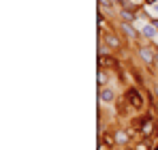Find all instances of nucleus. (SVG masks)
<instances>
[{"label": "nucleus", "mask_w": 158, "mask_h": 150, "mask_svg": "<svg viewBox=\"0 0 158 150\" xmlns=\"http://www.w3.org/2000/svg\"><path fill=\"white\" fill-rule=\"evenodd\" d=\"M122 30H124V34H128L131 39H135V37H137V32H135V28H133L131 24H122Z\"/></svg>", "instance_id": "6"}, {"label": "nucleus", "mask_w": 158, "mask_h": 150, "mask_svg": "<svg viewBox=\"0 0 158 150\" xmlns=\"http://www.w3.org/2000/svg\"><path fill=\"white\" fill-rule=\"evenodd\" d=\"M105 43H107V45H111V47H120V39L115 37V34H107Z\"/></svg>", "instance_id": "5"}, {"label": "nucleus", "mask_w": 158, "mask_h": 150, "mask_svg": "<svg viewBox=\"0 0 158 150\" xmlns=\"http://www.w3.org/2000/svg\"><path fill=\"white\" fill-rule=\"evenodd\" d=\"M98 26H100V30L105 28V20H103V15H98Z\"/></svg>", "instance_id": "11"}, {"label": "nucleus", "mask_w": 158, "mask_h": 150, "mask_svg": "<svg viewBox=\"0 0 158 150\" xmlns=\"http://www.w3.org/2000/svg\"><path fill=\"white\" fill-rule=\"evenodd\" d=\"M107 64H111V67H113L115 64V58H109V56H98V67H107Z\"/></svg>", "instance_id": "4"}, {"label": "nucleus", "mask_w": 158, "mask_h": 150, "mask_svg": "<svg viewBox=\"0 0 158 150\" xmlns=\"http://www.w3.org/2000/svg\"><path fill=\"white\" fill-rule=\"evenodd\" d=\"M126 99L131 101V105H133V107H137V109L143 105V99H141V94H139V90H137V88H128Z\"/></svg>", "instance_id": "1"}, {"label": "nucleus", "mask_w": 158, "mask_h": 150, "mask_svg": "<svg viewBox=\"0 0 158 150\" xmlns=\"http://www.w3.org/2000/svg\"><path fill=\"white\" fill-rule=\"evenodd\" d=\"M156 62H158V56H156Z\"/></svg>", "instance_id": "16"}, {"label": "nucleus", "mask_w": 158, "mask_h": 150, "mask_svg": "<svg viewBox=\"0 0 158 150\" xmlns=\"http://www.w3.org/2000/svg\"><path fill=\"white\" fill-rule=\"evenodd\" d=\"M145 2H147V4H154V2H158V0H145Z\"/></svg>", "instance_id": "14"}, {"label": "nucleus", "mask_w": 158, "mask_h": 150, "mask_svg": "<svg viewBox=\"0 0 158 150\" xmlns=\"http://www.w3.org/2000/svg\"><path fill=\"white\" fill-rule=\"evenodd\" d=\"M137 150H147V144H139V146H137Z\"/></svg>", "instance_id": "13"}, {"label": "nucleus", "mask_w": 158, "mask_h": 150, "mask_svg": "<svg viewBox=\"0 0 158 150\" xmlns=\"http://www.w3.org/2000/svg\"><path fill=\"white\" fill-rule=\"evenodd\" d=\"M139 54H141V58L145 60V62H156V56L152 54L150 49H145V47H143V49H139Z\"/></svg>", "instance_id": "2"}, {"label": "nucleus", "mask_w": 158, "mask_h": 150, "mask_svg": "<svg viewBox=\"0 0 158 150\" xmlns=\"http://www.w3.org/2000/svg\"><path fill=\"white\" fill-rule=\"evenodd\" d=\"M154 28H156V30H158V20H156V22H154Z\"/></svg>", "instance_id": "15"}, {"label": "nucleus", "mask_w": 158, "mask_h": 150, "mask_svg": "<svg viewBox=\"0 0 158 150\" xmlns=\"http://www.w3.org/2000/svg\"><path fill=\"white\" fill-rule=\"evenodd\" d=\"M100 101L111 103V101H113V90H109V88H103V90H100Z\"/></svg>", "instance_id": "3"}, {"label": "nucleus", "mask_w": 158, "mask_h": 150, "mask_svg": "<svg viewBox=\"0 0 158 150\" xmlns=\"http://www.w3.org/2000/svg\"><path fill=\"white\" fill-rule=\"evenodd\" d=\"M105 82H107V73L103 71V67L98 69V86H105Z\"/></svg>", "instance_id": "8"}, {"label": "nucleus", "mask_w": 158, "mask_h": 150, "mask_svg": "<svg viewBox=\"0 0 158 150\" xmlns=\"http://www.w3.org/2000/svg\"><path fill=\"white\" fill-rule=\"evenodd\" d=\"M141 32L145 34V37H154V34L158 32L156 28H152V26H143V28H141Z\"/></svg>", "instance_id": "7"}, {"label": "nucleus", "mask_w": 158, "mask_h": 150, "mask_svg": "<svg viewBox=\"0 0 158 150\" xmlns=\"http://www.w3.org/2000/svg\"><path fill=\"white\" fill-rule=\"evenodd\" d=\"M115 139H118V142H120V144H126V142H128V135L124 133V131H120V133L115 135Z\"/></svg>", "instance_id": "9"}, {"label": "nucleus", "mask_w": 158, "mask_h": 150, "mask_svg": "<svg viewBox=\"0 0 158 150\" xmlns=\"http://www.w3.org/2000/svg\"><path fill=\"white\" fill-rule=\"evenodd\" d=\"M122 17H124V20H128V22H131V20H133V13H131V11H122Z\"/></svg>", "instance_id": "10"}, {"label": "nucleus", "mask_w": 158, "mask_h": 150, "mask_svg": "<svg viewBox=\"0 0 158 150\" xmlns=\"http://www.w3.org/2000/svg\"><path fill=\"white\" fill-rule=\"evenodd\" d=\"M152 13H154V15H158V2H154V4H152Z\"/></svg>", "instance_id": "12"}]
</instances>
